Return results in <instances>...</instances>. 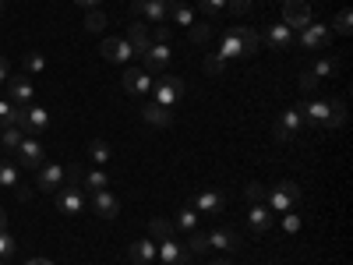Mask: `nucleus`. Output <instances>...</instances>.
Masks as SVG:
<instances>
[{
  "label": "nucleus",
  "mask_w": 353,
  "mask_h": 265,
  "mask_svg": "<svg viewBox=\"0 0 353 265\" xmlns=\"http://www.w3.org/2000/svg\"><path fill=\"white\" fill-rule=\"evenodd\" d=\"M18 124H21V106H14L11 99H0V131L18 128Z\"/></svg>",
  "instance_id": "nucleus-27"
},
{
  "label": "nucleus",
  "mask_w": 353,
  "mask_h": 265,
  "mask_svg": "<svg viewBox=\"0 0 353 265\" xmlns=\"http://www.w3.org/2000/svg\"><path fill=\"white\" fill-rule=\"evenodd\" d=\"M14 153H18V163H21V166H28V170H39V166L46 163L43 145H39V138H32V135L21 138V145H18Z\"/></svg>",
  "instance_id": "nucleus-6"
},
{
  "label": "nucleus",
  "mask_w": 353,
  "mask_h": 265,
  "mask_svg": "<svg viewBox=\"0 0 353 265\" xmlns=\"http://www.w3.org/2000/svg\"><path fill=\"white\" fill-rule=\"evenodd\" d=\"M219 57H223V61H237V57H244V53H241V36H237V25H233L230 32L219 39Z\"/></svg>",
  "instance_id": "nucleus-23"
},
{
  "label": "nucleus",
  "mask_w": 353,
  "mask_h": 265,
  "mask_svg": "<svg viewBox=\"0 0 353 265\" xmlns=\"http://www.w3.org/2000/svg\"><path fill=\"white\" fill-rule=\"evenodd\" d=\"M209 237V248H219V251H237L241 248V237L233 230H212V233H205Z\"/></svg>",
  "instance_id": "nucleus-22"
},
{
  "label": "nucleus",
  "mask_w": 353,
  "mask_h": 265,
  "mask_svg": "<svg viewBox=\"0 0 353 265\" xmlns=\"http://www.w3.org/2000/svg\"><path fill=\"white\" fill-rule=\"evenodd\" d=\"M121 85H124V92H131V96H145V92H152L156 78L149 71H141V68H128L121 75Z\"/></svg>",
  "instance_id": "nucleus-4"
},
{
  "label": "nucleus",
  "mask_w": 353,
  "mask_h": 265,
  "mask_svg": "<svg viewBox=\"0 0 353 265\" xmlns=\"http://www.w3.org/2000/svg\"><path fill=\"white\" fill-rule=\"evenodd\" d=\"M8 92H11V103L14 106H32V99H36V88H32V78L28 75H21V78H8Z\"/></svg>",
  "instance_id": "nucleus-9"
},
{
  "label": "nucleus",
  "mask_w": 353,
  "mask_h": 265,
  "mask_svg": "<svg viewBox=\"0 0 353 265\" xmlns=\"http://www.w3.org/2000/svg\"><path fill=\"white\" fill-rule=\"evenodd\" d=\"M170 36H173L170 21H159V25H156V43H170Z\"/></svg>",
  "instance_id": "nucleus-48"
},
{
  "label": "nucleus",
  "mask_w": 353,
  "mask_h": 265,
  "mask_svg": "<svg viewBox=\"0 0 353 265\" xmlns=\"http://www.w3.org/2000/svg\"><path fill=\"white\" fill-rule=\"evenodd\" d=\"M152 92H156V103L170 110V106H176V103L184 99L188 81H184V78H176V75H163V78L152 85Z\"/></svg>",
  "instance_id": "nucleus-1"
},
{
  "label": "nucleus",
  "mask_w": 353,
  "mask_h": 265,
  "mask_svg": "<svg viewBox=\"0 0 353 265\" xmlns=\"http://www.w3.org/2000/svg\"><path fill=\"white\" fill-rule=\"evenodd\" d=\"M0 11H4V0H0Z\"/></svg>",
  "instance_id": "nucleus-55"
},
{
  "label": "nucleus",
  "mask_w": 353,
  "mask_h": 265,
  "mask_svg": "<svg viewBox=\"0 0 353 265\" xmlns=\"http://www.w3.org/2000/svg\"><path fill=\"white\" fill-rule=\"evenodd\" d=\"M244 198H248L251 205H261V202H265V188H261L258 181H251V184L244 188Z\"/></svg>",
  "instance_id": "nucleus-43"
},
{
  "label": "nucleus",
  "mask_w": 353,
  "mask_h": 265,
  "mask_svg": "<svg viewBox=\"0 0 353 265\" xmlns=\"http://www.w3.org/2000/svg\"><path fill=\"white\" fill-rule=\"evenodd\" d=\"M237 36H241V53H244V57L258 53V46H261L258 28H251V25H237Z\"/></svg>",
  "instance_id": "nucleus-26"
},
{
  "label": "nucleus",
  "mask_w": 353,
  "mask_h": 265,
  "mask_svg": "<svg viewBox=\"0 0 353 265\" xmlns=\"http://www.w3.org/2000/svg\"><path fill=\"white\" fill-rule=\"evenodd\" d=\"M11 78V64H8V57H0V81H8Z\"/></svg>",
  "instance_id": "nucleus-50"
},
{
  "label": "nucleus",
  "mask_w": 353,
  "mask_h": 265,
  "mask_svg": "<svg viewBox=\"0 0 353 265\" xmlns=\"http://www.w3.org/2000/svg\"><path fill=\"white\" fill-rule=\"evenodd\" d=\"M110 188V177L103 173V170H92V173H85V181H81V191H106Z\"/></svg>",
  "instance_id": "nucleus-29"
},
{
  "label": "nucleus",
  "mask_w": 353,
  "mask_h": 265,
  "mask_svg": "<svg viewBox=\"0 0 353 265\" xmlns=\"http://www.w3.org/2000/svg\"><path fill=\"white\" fill-rule=\"evenodd\" d=\"M128 43H131L134 53H145V50L152 46V36H149V28H145V21H131V28H128Z\"/></svg>",
  "instance_id": "nucleus-21"
},
{
  "label": "nucleus",
  "mask_w": 353,
  "mask_h": 265,
  "mask_svg": "<svg viewBox=\"0 0 353 265\" xmlns=\"http://www.w3.org/2000/svg\"><path fill=\"white\" fill-rule=\"evenodd\" d=\"M21 138H25V135H21V128H4V131H0V145H4L8 153H14V149H18Z\"/></svg>",
  "instance_id": "nucleus-36"
},
{
  "label": "nucleus",
  "mask_w": 353,
  "mask_h": 265,
  "mask_svg": "<svg viewBox=\"0 0 353 265\" xmlns=\"http://www.w3.org/2000/svg\"><path fill=\"white\" fill-rule=\"evenodd\" d=\"M209 39H212V28L205 25V21H194V25H191V43L205 46V43H209Z\"/></svg>",
  "instance_id": "nucleus-38"
},
{
  "label": "nucleus",
  "mask_w": 353,
  "mask_h": 265,
  "mask_svg": "<svg viewBox=\"0 0 353 265\" xmlns=\"http://www.w3.org/2000/svg\"><path fill=\"white\" fill-rule=\"evenodd\" d=\"M85 28H88V32H103V28H106V14H103L99 8H88V18H85Z\"/></svg>",
  "instance_id": "nucleus-37"
},
{
  "label": "nucleus",
  "mask_w": 353,
  "mask_h": 265,
  "mask_svg": "<svg viewBox=\"0 0 353 265\" xmlns=\"http://www.w3.org/2000/svg\"><path fill=\"white\" fill-rule=\"evenodd\" d=\"M141 117H145L152 128H170V124H173V113H170L166 106H159V103H145V106H141Z\"/></svg>",
  "instance_id": "nucleus-20"
},
{
  "label": "nucleus",
  "mask_w": 353,
  "mask_h": 265,
  "mask_svg": "<svg viewBox=\"0 0 353 265\" xmlns=\"http://www.w3.org/2000/svg\"><path fill=\"white\" fill-rule=\"evenodd\" d=\"M194 205H198L205 216H219V209H223V195H219V191H198Z\"/></svg>",
  "instance_id": "nucleus-25"
},
{
  "label": "nucleus",
  "mask_w": 353,
  "mask_h": 265,
  "mask_svg": "<svg viewBox=\"0 0 353 265\" xmlns=\"http://www.w3.org/2000/svg\"><path fill=\"white\" fill-rule=\"evenodd\" d=\"M25 71H28V75H43V71H46L43 53H28V57H25Z\"/></svg>",
  "instance_id": "nucleus-42"
},
{
  "label": "nucleus",
  "mask_w": 353,
  "mask_h": 265,
  "mask_svg": "<svg viewBox=\"0 0 353 265\" xmlns=\"http://www.w3.org/2000/svg\"><path fill=\"white\" fill-rule=\"evenodd\" d=\"M201 11L205 14H219V11H226V0H201Z\"/></svg>",
  "instance_id": "nucleus-47"
},
{
  "label": "nucleus",
  "mask_w": 353,
  "mask_h": 265,
  "mask_svg": "<svg viewBox=\"0 0 353 265\" xmlns=\"http://www.w3.org/2000/svg\"><path fill=\"white\" fill-rule=\"evenodd\" d=\"M25 265H53L50 258H32V262H25Z\"/></svg>",
  "instance_id": "nucleus-52"
},
{
  "label": "nucleus",
  "mask_w": 353,
  "mask_h": 265,
  "mask_svg": "<svg viewBox=\"0 0 353 265\" xmlns=\"http://www.w3.org/2000/svg\"><path fill=\"white\" fill-rule=\"evenodd\" d=\"M301 117L311 131H321V135L332 131V103H325V99H314V103L301 106Z\"/></svg>",
  "instance_id": "nucleus-2"
},
{
  "label": "nucleus",
  "mask_w": 353,
  "mask_h": 265,
  "mask_svg": "<svg viewBox=\"0 0 353 265\" xmlns=\"http://www.w3.org/2000/svg\"><path fill=\"white\" fill-rule=\"evenodd\" d=\"M64 166L61 163H43L39 166V191H57V188H64Z\"/></svg>",
  "instance_id": "nucleus-17"
},
{
  "label": "nucleus",
  "mask_w": 353,
  "mask_h": 265,
  "mask_svg": "<svg viewBox=\"0 0 353 265\" xmlns=\"http://www.w3.org/2000/svg\"><path fill=\"white\" fill-rule=\"evenodd\" d=\"M332 39V28L321 25V21H311L307 28H301V46L304 50H325Z\"/></svg>",
  "instance_id": "nucleus-8"
},
{
  "label": "nucleus",
  "mask_w": 353,
  "mask_h": 265,
  "mask_svg": "<svg viewBox=\"0 0 353 265\" xmlns=\"http://www.w3.org/2000/svg\"><path fill=\"white\" fill-rule=\"evenodd\" d=\"M141 57H145V71L156 75V71H166L170 57H173V50H170V43H152V46L145 50Z\"/></svg>",
  "instance_id": "nucleus-13"
},
{
  "label": "nucleus",
  "mask_w": 353,
  "mask_h": 265,
  "mask_svg": "<svg viewBox=\"0 0 353 265\" xmlns=\"http://www.w3.org/2000/svg\"><path fill=\"white\" fill-rule=\"evenodd\" d=\"M128 255H131V262H134V265H149V262L156 258V241H152V237H145V241H134Z\"/></svg>",
  "instance_id": "nucleus-24"
},
{
  "label": "nucleus",
  "mask_w": 353,
  "mask_h": 265,
  "mask_svg": "<svg viewBox=\"0 0 353 265\" xmlns=\"http://www.w3.org/2000/svg\"><path fill=\"white\" fill-rule=\"evenodd\" d=\"M46 124H50V113H46L43 106H25V110H21V131H25V135L36 138V135L46 131Z\"/></svg>",
  "instance_id": "nucleus-11"
},
{
  "label": "nucleus",
  "mask_w": 353,
  "mask_h": 265,
  "mask_svg": "<svg viewBox=\"0 0 353 265\" xmlns=\"http://www.w3.org/2000/svg\"><path fill=\"white\" fill-rule=\"evenodd\" d=\"M156 258H163L166 265H191V258L194 255H188L181 244H176L173 237H166V241H159L156 244Z\"/></svg>",
  "instance_id": "nucleus-14"
},
{
  "label": "nucleus",
  "mask_w": 353,
  "mask_h": 265,
  "mask_svg": "<svg viewBox=\"0 0 353 265\" xmlns=\"http://www.w3.org/2000/svg\"><path fill=\"white\" fill-rule=\"evenodd\" d=\"M265 43H269L272 50H290L293 46V28H286L283 21H272L269 28H265Z\"/></svg>",
  "instance_id": "nucleus-19"
},
{
  "label": "nucleus",
  "mask_w": 353,
  "mask_h": 265,
  "mask_svg": "<svg viewBox=\"0 0 353 265\" xmlns=\"http://www.w3.org/2000/svg\"><path fill=\"white\" fill-rule=\"evenodd\" d=\"M88 159L92 163H110V145L103 138H92L88 141Z\"/></svg>",
  "instance_id": "nucleus-33"
},
{
  "label": "nucleus",
  "mask_w": 353,
  "mask_h": 265,
  "mask_svg": "<svg viewBox=\"0 0 353 265\" xmlns=\"http://www.w3.org/2000/svg\"><path fill=\"white\" fill-rule=\"evenodd\" d=\"M283 230L286 233H297L301 230V216L297 213H283Z\"/></svg>",
  "instance_id": "nucleus-46"
},
{
  "label": "nucleus",
  "mask_w": 353,
  "mask_h": 265,
  "mask_svg": "<svg viewBox=\"0 0 353 265\" xmlns=\"http://www.w3.org/2000/svg\"><path fill=\"white\" fill-rule=\"evenodd\" d=\"M14 251H18V241H14V233H8V230H0V262H8V258H14Z\"/></svg>",
  "instance_id": "nucleus-35"
},
{
  "label": "nucleus",
  "mask_w": 353,
  "mask_h": 265,
  "mask_svg": "<svg viewBox=\"0 0 353 265\" xmlns=\"http://www.w3.org/2000/svg\"><path fill=\"white\" fill-rule=\"evenodd\" d=\"M184 251L188 255H205V251H209V237H205V233H191V241H188Z\"/></svg>",
  "instance_id": "nucleus-39"
},
{
  "label": "nucleus",
  "mask_w": 353,
  "mask_h": 265,
  "mask_svg": "<svg viewBox=\"0 0 353 265\" xmlns=\"http://www.w3.org/2000/svg\"><path fill=\"white\" fill-rule=\"evenodd\" d=\"M226 11L241 18V14H248V11H251V0H226Z\"/></svg>",
  "instance_id": "nucleus-45"
},
{
  "label": "nucleus",
  "mask_w": 353,
  "mask_h": 265,
  "mask_svg": "<svg viewBox=\"0 0 353 265\" xmlns=\"http://www.w3.org/2000/svg\"><path fill=\"white\" fill-rule=\"evenodd\" d=\"M0 265H8V262H0Z\"/></svg>",
  "instance_id": "nucleus-56"
},
{
  "label": "nucleus",
  "mask_w": 353,
  "mask_h": 265,
  "mask_svg": "<svg viewBox=\"0 0 353 265\" xmlns=\"http://www.w3.org/2000/svg\"><path fill=\"white\" fill-rule=\"evenodd\" d=\"M265 202H269L272 213H290L293 205L301 202V188L293 184V181H283V184H276L272 191H265Z\"/></svg>",
  "instance_id": "nucleus-3"
},
{
  "label": "nucleus",
  "mask_w": 353,
  "mask_h": 265,
  "mask_svg": "<svg viewBox=\"0 0 353 265\" xmlns=\"http://www.w3.org/2000/svg\"><path fill=\"white\" fill-rule=\"evenodd\" d=\"M0 230H8V213L0 209Z\"/></svg>",
  "instance_id": "nucleus-53"
},
{
  "label": "nucleus",
  "mask_w": 353,
  "mask_h": 265,
  "mask_svg": "<svg viewBox=\"0 0 353 265\" xmlns=\"http://www.w3.org/2000/svg\"><path fill=\"white\" fill-rule=\"evenodd\" d=\"M212 265H233V262H226V258H219V262H212Z\"/></svg>",
  "instance_id": "nucleus-54"
},
{
  "label": "nucleus",
  "mask_w": 353,
  "mask_h": 265,
  "mask_svg": "<svg viewBox=\"0 0 353 265\" xmlns=\"http://www.w3.org/2000/svg\"><path fill=\"white\" fill-rule=\"evenodd\" d=\"M272 223H276V213L269 209V205H251L248 209V230L251 233H265Z\"/></svg>",
  "instance_id": "nucleus-18"
},
{
  "label": "nucleus",
  "mask_w": 353,
  "mask_h": 265,
  "mask_svg": "<svg viewBox=\"0 0 353 265\" xmlns=\"http://www.w3.org/2000/svg\"><path fill=\"white\" fill-rule=\"evenodd\" d=\"M336 71H339V61H336V57H321V61L311 68V75H314L318 81H321V78H332Z\"/></svg>",
  "instance_id": "nucleus-31"
},
{
  "label": "nucleus",
  "mask_w": 353,
  "mask_h": 265,
  "mask_svg": "<svg viewBox=\"0 0 353 265\" xmlns=\"http://www.w3.org/2000/svg\"><path fill=\"white\" fill-rule=\"evenodd\" d=\"M283 25L286 28H307L311 25V4L307 0H286L283 4Z\"/></svg>",
  "instance_id": "nucleus-5"
},
{
  "label": "nucleus",
  "mask_w": 353,
  "mask_h": 265,
  "mask_svg": "<svg viewBox=\"0 0 353 265\" xmlns=\"http://www.w3.org/2000/svg\"><path fill=\"white\" fill-rule=\"evenodd\" d=\"M304 128V117H301V106H286L279 124H276V141H290L293 135H301Z\"/></svg>",
  "instance_id": "nucleus-7"
},
{
  "label": "nucleus",
  "mask_w": 353,
  "mask_h": 265,
  "mask_svg": "<svg viewBox=\"0 0 353 265\" xmlns=\"http://www.w3.org/2000/svg\"><path fill=\"white\" fill-rule=\"evenodd\" d=\"M350 21H353V14H350V8H343V11L336 14V21H332V28H336V32H339V36H350V28H353Z\"/></svg>",
  "instance_id": "nucleus-41"
},
{
  "label": "nucleus",
  "mask_w": 353,
  "mask_h": 265,
  "mask_svg": "<svg viewBox=\"0 0 353 265\" xmlns=\"http://www.w3.org/2000/svg\"><path fill=\"white\" fill-rule=\"evenodd\" d=\"M343 124H346V103H343V99H336V103H332V131H336V128H343Z\"/></svg>",
  "instance_id": "nucleus-44"
},
{
  "label": "nucleus",
  "mask_w": 353,
  "mask_h": 265,
  "mask_svg": "<svg viewBox=\"0 0 353 265\" xmlns=\"http://www.w3.org/2000/svg\"><path fill=\"white\" fill-rule=\"evenodd\" d=\"M170 14L176 25H194V11L184 4V0H170Z\"/></svg>",
  "instance_id": "nucleus-30"
},
{
  "label": "nucleus",
  "mask_w": 353,
  "mask_h": 265,
  "mask_svg": "<svg viewBox=\"0 0 353 265\" xmlns=\"http://www.w3.org/2000/svg\"><path fill=\"white\" fill-rule=\"evenodd\" d=\"M78 8H99V0H74Z\"/></svg>",
  "instance_id": "nucleus-51"
},
{
  "label": "nucleus",
  "mask_w": 353,
  "mask_h": 265,
  "mask_svg": "<svg viewBox=\"0 0 353 265\" xmlns=\"http://www.w3.org/2000/svg\"><path fill=\"white\" fill-rule=\"evenodd\" d=\"M57 209H61L64 216H78V213L85 209L81 188H78V184H74V188H57Z\"/></svg>",
  "instance_id": "nucleus-10"
},
{
  "label": "nucleus",
  "mask_w": 353,
  "mask_h": 265,
  "mask_svg": "<svg viewBox=\"0 0 353 265\" xmlns=\"http://www.w3.org/2000/svg\"><path fill=\"white\" fill-rule=\"evenodd\" d=\"M226 68H230V61H223L219 53L205 57V71H209V75H226Z\"/></svg>",
  "instance_id": "nucleus-40"
},
{
  "label": "nucleus",
  "mask_w": 353,
  "mask_h": 265,
  "mask_svg": "<svg viewBox=\"0 0 353 265\" xmlns=\"http://www.w3.org/2000/svg\"><path fill=\"white\" fill-rule=\"evenodd\" d=\"M131 11L159 25V21H166V18H170V0H134Z\"/></svg>",
  "instance_id": "nucleus-12"
},
{
  "label": "nucleus",
  "mask_w": 353,
  "mask_h": 265,
  "mask_svg": "<svg viewBox=\"0 0 353 265\" xmlns=\"http://www.w3.org/2000/svg\"><path fill=\"white\" fill-rule=\"evenodd\" d=\"M0 188L18 191V166L11 159H0Z\"/></svg>",
  "instance_id": "nucleus-28"
},
{
  "label": "nucleus",
  "mask_w": 353,
  "mask_h": 265,
  "mask_svg": "<svg viewBox=\"0 0 353 265\" xmlns=\"http://www.w3.org/2000/svg\"><path fill=\"white\" fill-rule=\"evenodd\" d=\"M314 88H318V78H314L311 71H304V75H301V92H314Z\"/></svg>",
  "instance_id": "nucleus-49"
},
{
  "label": "nucleus",
  "mask_w": 353,
  "mask_h": 265,
  "mask_svg": "<svg viewBox=\"0 0 353 265\" xmlns=\"http://www.w3.org/2000/svg\"><path fill=\"white\" fill-rule=\"evenodd\" d=\"M149 237L159 244V241H166V237H173V223L170 219H152L149 223Z\"/></svg>",
  "instance_id": "nucleus-32"
},
{
  "label": "nucleus",
  "mask_w": 353,
  "mask_h": 265,
  "mask_svg": "<svg viewBox=\"0 0 353 265\" xmlns=\"http://www.w3.org/2000/svg\"><path fill=\"white\" fill-rule=\"evenodd\" d=\"M92 213L99 219H117V213H121V202H117V195L106 188V191H96L92 195Z\"/></svg>",
  "instance_id": "nucleus-16"
},
{
  "label": "nucleus",
  "mask_w": 353,
  "mask_h": 265,
  "mask_svg": "<svg viewBox=\"0 0 353 265\" xmlns=\"http://www.w3.org/2000/svg\"><path fill=\"white\" fill-rule=\"evenodd\" d=\"M99 53L106 57L110 64H128L131 57H134V50H131V43H128V39H103Z\"/></svg>",
  "instance_id": "nucleus-15"
},
{
  "label": "nucleus",
  "mask_w": 353,
  "mask_h": 265,
  "mask_svg": "<svg viewBox=\"0 0 353 265\" xmlns=\"http://www.w3.org/2000/svg\"><path fill=\"white\" fill-rule=\"evenodd\" d=\"M198 226V213L194 209H181V213H176V219H173V230H194Z\"/></svg>",
  "instance_id": "nucleus-34"
}]
</instances>
